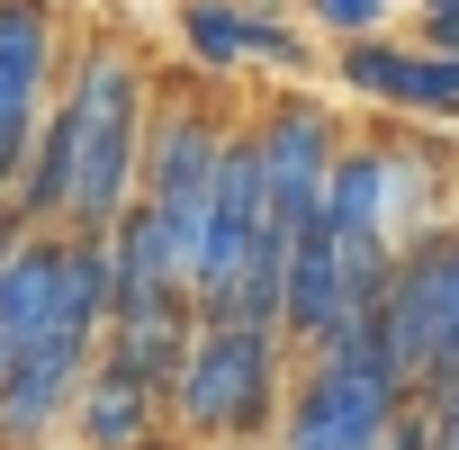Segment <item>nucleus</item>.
<instances>
[{
    "label": "nucleus",
    "instance_id": "1",
    "mask_svg": "<svg viewBox=\"0 0 459 450\" xmlns=\"http://www.w3.org/2000/svg\"><path fill=\"white\" fill-rule=\"evenodd\" d=\"M64 135H73V198L64 225L73 235H108L135 198V162H144V117H153V64L135 37L100 28L91 46H73L64 82H55Z\"/></svg>",
    "mask_w": 459,
    "mask_h": 450
},
{
    "label": "nucleus",
    "instance_id": "2",
    "mask_svg": "<svg viewBox=\"0 0 459 450\" xmlns=\"http://www.w3.org/2000/svg\"><path fill=\"white\" fill-rule=\"evenodd\" d=\"M280 387H289V342L271 325L198 316L189 351L162 387V423L189 450H262L271 423H280Z\"/></svg>",
    "mask_w": 459,
    "mask_h": 450
},
{
    "label": "nucleus",
    "instance_id": "3",
    "mask_svg": "<svg viewBox=\"0 0 459 450\" xmlns=\"http://www.w3.org/2000/svg\"><path fill=\"white\" fill-rule=\"evenodd\" d=\"M396 405H405V378H396V351L378 333V307H351L316 351H298V369L280 387V423L262 450H378Z\"/></svg>",
    "mask_w": 459,
    "mask_h": 450
},
{
    "label": "nucleus",
    "instance_id": "4",
    "mask_svg": "<svg viewBox=\"0 0 459 450\" xmlns=\"http://www.w3.org/2000/svg\"><path fill=\"white\" fill-rule=\"evenodd\" d=\"M100 325H108V244L73 235V225H28L0 262V351L37 333L100 351Z\"/></svg>",
    "mask_w": 459,
    "mask_h": 450
},
{
    "label": "nucleus",
    "instance_id": "5",
    "mask_svg": "<svg viewBox=\"0 0 459 450\" xmlns=\"http://www.w3.org/2000/svg\"><path fill=\"white\" fill-rule=\"evenodd\" d=\"M225 126H235V108H216V91H198V82H180V73H171V82L153 73V117H144L135 198L162 216V235H171V262H180V280L198 271V225H207V180H216Z\"/></svg>",
    "mask_w": 459,
    "mask_h": 450
},
{
    "label": "nucleus",
    "instance_id": "6",
    "mask_svg": "<svg viewBox=\"0 0 459 450\" xmlns=\"http://www.w3.org/2000/svg\"><path fill=\"white\" fill-rule=\"evenodd\" d=\"M378 333L396 351L405 396L459 378V244H450V216L396 244L387 289H378Z\"/></svg>",
    "mask_w": 459,
    "mask_h": 450
},
{
    "label": "nucleus",
    "instance_id": "7",
    "mask_svg": "<svg viewBox=\"0 0 459 450\" xmlns=\"http://www.w3.org/2000/svg\"><path fill=\"white\" fill-rule=\"evenodd\" d=\"M253 135H262V189H271V225H307L316 216V189H325V162L333 144L351 135L325 100L307 91H280L253 108Z\"/></svg>",
    "mask_w": 459,
    "mask_h": 450
},
{
    "label": "nucleus",
    "instance_id": "8",
    "mask_svg": "<svg viewBox=\"0 0 459 450\" xmlns=\"http://www.w3.org/2000/svg\"><path fill=\"white\" fill-rule=\"evenodd\" d=\"M180 55L189 73L225 82V73H244V64H271V73H298L307 46H298V19L280 10V0H180Z\"/></svg>",
    "mask_w": 459,
    "mask_h": 450
},
{
    "label": "nucleus",
    "instance_id": "9",
    "mask_svg": "<svg viewBox=\"0 0 459 450\" xmlns=\"http://www.w3.org/2000/svg\"><path fill=\"white\" fill-rule=\"evenodd\" d=\"M82 360H91V351L64 342V333H37V342H19V351H0V450H55V441H64Z\"/></svg>",
    "mask_w": 459,
    "mask_h": 450
},
{
    "label": "nucleus",
    "instance_id": "10",
    "mask_svg": "<svg viewBox=\"0 0 459 450\" xmlns=\"http://www.w3.org/2000/svg\"><path fill=\"white\" fill-rule=\"evenodd\" d=\"M351 289H342V253L325 235V216H307L298 235H289V280H280V342L289 351H316L333 325H342Z\"/></svg>",
    "mask_w": 459,
    "mask_h": 450
},
{
    "label": "nucleus",
    "instance_id": "11",
    "mask_svg": "<svg viewBox=\"0 0 459 450\" xmlns=\"http://www.w3.org/2000/svg\"><path fill=\"white\" fill-rule=\"evenodd\" d=\"M64 432H73V450H135V441H153L162 432V396L144 387V378H126L117 360H82V387H73V414H64Z\"/></svg>",
    "mask_w": 459,
    "mask_h": 450
},
{
    "label": "nucleus",
    "instance_id": "12",
    "mask_svg": "<svg viewBox=\"0 0 459 450\" xmlns=\"http://www.w3.org/2000/svg\"><path fill=\"white\" fill-rule=\"evenodd\" d=\"M73 46H64V10L55 0H0V91L10 100H55Z\"/></svg>",
    "mask_w": 459,
    "mask_h": 450
},
{
    "label": "nucleus",
    "instance_id": "13",
    "mask_svg": "<svg viewBox=\"0 0 459 450\" xmlns=\"http://www.w3.org/2000/svg\"><path fill=\"white\" fill-rule=\"evenodd\" d=\"M307 19L325 37H378L387 28V0H307Z\"/></svg>",
    "mask_w": 459,
    "mask_h": 450
},
{
    "label": "nucleus",
    "instance_id": "14",
    "mask_svg": "<svg viewBox=\"0 0 459 450\" xmlns=\"http://www.w3.org/2000/svg\"><path fill=\"white\" fill-rule=\"evenodd\" d=\"M28 135H37V100H10V91H0V198H10V180H19Z\"/></svg>",
    "mask_w": 459,
    "mask_h": 450
},
{
    "label": "nucleus",
    "instance_id": "15",
    "mask_svg": "<svg viewBox=\"0 0 459 450\" xmlns=\"http://www.w3.org/2000/svg\"><path fill=\"white\" fill-rule=\"evenodd\" d=\"M414 46L423 55H459V0H414Z\"/></svg>",
    "mask_w": 459,
    "mask_h": 450
},
{
    "label": "nucleus",
    "instance_id": "16",
    "mask_svg": "<svg viewBox=\"0 0 459 450\" xmlns=\"http://www.w3.org/2000/svg\"><path fill=\"white\" fill-rule=\"evenodd\" d=\"M414 405H423V432H432V450H459V378H441V387H423Z\"/></svg>",
    "mask_w": 459,
    "mask_h": 450
},
{
    "label": "nucleus",
    "instance_id": "17",
    "mask_svg": "<svg viewBox=\"0 0 459 450\" xmlns=\"http://www.w3.org/2000/svg\"><path fill=\"white\" fill-rule=\"evenodd\" d=\"M378 450H432V432H423V405H414V396L396 405V423H387V441H378Z\"/></svg>",
    "mask_w": 459,
    "mask_h": 450
},
{
    "label": "nucleus",
    "instance_id": "18",
    "mask_svg": "<svg viewBox=\"0 0 459 450\" xmlns=\"http://www.w3.org/2000/svg\"><path fill=\"white\" fill-rule=\"evenodd\" d=\"M19 235H28V225L10 216V198H0V262H10V244H19Z\"/></svg>",
    "mask_w": 459,
    "mask_h": 450
},
{
    "label": "nucleus",
    "instance_id": "19",
    "mask_svg": "<svg viewBox=\"0 0 459 450\" xmlns=\"http://www.w3.org/2000/svg\"><path fill=\"white\" fill-rule=\"evenodd\" d=\"M135 450H189V441H180V432L162 423V432H153V441H135Z\"/></svg>",
    "mask_w": 459,
    "mask_h": 450
},
{
    "label": "nucleus",
    "instance_id": "20",
    "mask_svg": "<svg viewBox=\"0 0 459 450\" xmlns=\"http://www.w3.org/2000/svg\"><path fill=\"white\" fill-rule=\"evenodd\" d=\"M450 244H459V198H450Z\"/></svg>",
    "mask_w": 459,
    "mask_h": 450
},
{
    "label": "nucleus",
    "instance_id": "21",
    "mask_svg": "<svg viewBox=\"0 0 459 450\" xmlns=\"http://www.w3.org/2000/svg\"><path fill=\"white\" fill-rule=\"evenodd\" d=\"M441 126H459V108H450V117H441Z\"/></svg>",
    "mask_w": 459,
    "mask_h": 450
}]
</instances>
